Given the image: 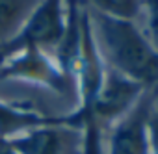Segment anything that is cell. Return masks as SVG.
<instances>
[{"instance_id": "cell-6", "label": "cell", "mask_w": 158, "mask_h": 154, "mask_svg": "<svg viewBox=\"0 0 158 154\" xmlns=\"http://www.w3.org/2000/svg\"><path fill=\"white\" fill-rule=\"evenodd\" d=\"M56 119L58 117L41 115L32 110H24V108H17L13 104L0 102V139H8L24 130L35 128V126H41L47 123H54Z\"/></svg>"}, {"instance_id": "cell-8", "label": "cell", "mask_w": 158, "mask_h": 154, "mask_svg": "<svg viewBox=\"0 0 158 154\" xmlns=\"http://www.w3.org/2000/svg\"><path fill=\"white\" fill-rule=\"evenodd\" d=\"M91 2L97 11L128 21H132L143 6V0H91Z\"/></svg>"}, {"instance_id": "cell-7", "label": "cell", "mask_w": 158, "mask_h": 154, "mask_svg": "<svg viewBox=\"0 0 158 154\" xmlns=\"http://www.w3.org/2000/svg\"><path fill=\"white\" fill-rule=\"evenodd\" d=\"M41 0H0V45L15 37Z\"/></svg>"}, {"instance_id": "cell-1", "label": "cell", "mask_w": 158, "mask_h": 154, "mask_svg": "<svg viewBox=\"0 0 158 154\" xmlns=\"http://www.w3.org/2000/svg\"><path fill=\"white\" fill-rule=\"evenodd\" d=\"M95 22L108 67L141 86L158 82V50L132 21L95 10Z\"/></svg>"}, {"instance_id": "cell-10", "label": "cell", "mask_w": 158, "mask_h": 154, "mask_svg": "<svg viewBox=\"0 0 158 154\" xmlns=\"http://www.w3.org/2000/svg\"><path fill=\"white\" fill-rule=\"evenodd\" d=\"M143 4L147 6L149 11V34L152 37V47H158V0H143Z\"/></svg>"}, {"instance_id": "cell-4", "label": "cell", "mask_w": 158, "mask_h": 154, "mask_svg": "<svg viewBox=\"0 0 158 154\" xmlns=\"http://www.w3.org/2000/svg\"><path fill=\"white\" fill-rule=\"evenodd\" d=\"M154 102L149 93L141 95L136 106L115 123L110 136L108 154H149L147 143V115Z\"/></svg>"}, {"instance_id": "cell-11", "label": "cell", "mask_w": 158, "mask_h": 154, "mask_svg": "<svg viewBox=\"0 0 158 154\" xmlns=\"http://www.w3.org/2000/svg\"><path fill=\"white\" fill-rule=\"evenodd\" d=\"M0 154H19L6 139H0Z\"/></svg>"}, {"instance_id": "cell-2", "label": "cell", "mask_w": 158, "mask_h": 154, "mask_svg": "<svg viewBox=\"0 0 158 154\" xmlns=\"http://www.w3.org/2000/svg\"><path fill=\"white\" fill-rule=\"evenodd\" d=\"M61 2L63 0H41L19 34H15V37H11L8 43L0 45L2 61L26 48L41 50L45 47H60L67 32Z\"/></svg>"}, {"instance_id": "cell-3", "label": "cell", "mask_w": 158, "mask_h": 154, "mask_svg": "<svg viewBox=\"0 0 158 154\" xmlns=\"http://www.w3.org/2000/svg\"><path fill=\"white\" fill-rule=\"evenodd\" d=\"M76 139H82L80 128H76L69 115L58 117L54 123H47L6 141L19 154H74Z\"/></svg>"}, {"instance_id": "cell-12", "label": "cell", "mask_w": 158, "mask_h": 154, "mask_svg": "<svg viewBox=\"0 0 158 154\" xmlns=\"http://www.w3.org/2000/svg\"><path fill=\"white\" fill-rule=\"evenodd\" d=\"M0 65H2V58H0Z\"/></svg>"}, {"instance_id": "cell-9", "label": "cell", "mask_w": 158, "mask_h": 154, "mask_svg": "<svg viewBox=\"0 0 158 154\" xmlns=\"http://www.w3.org/2000/svg\"><path fill=\"white\" fill-rule=\"evenodd\" d=\"M147 143L149 154H158V106L154 102L147 115Z\"/></svg>"}, {"instance_id": "cell-5", "label": "cell", "mask_w": 158, "mask_h": 154, "mask_svg": "<svg viewBox=\"0 0 158 154\" xmlns=\"http://www.w3.org/2000/svg\"><path fill=\"white\" fill-rule=\"evenodd\" d=\"M6 76H19V78H28V80H39L47 86L54 87H63L67 76L61 71H56L48 59L43 56L41 50L37 48H26L21 50V58L10 56L0 65V78Z\"/></svg>"}]
</instances>
